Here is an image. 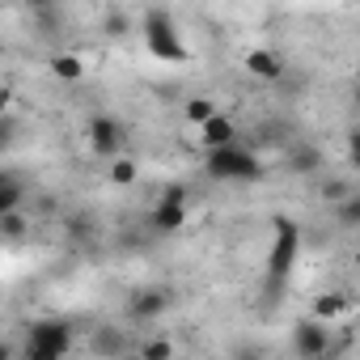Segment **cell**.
<instances>
[{
  "instance_id": "6da1fadb",
  "label": "cell",
  "mask_w": 360,
  "mask_h": 360,
  "mask_svg": "<svg viewBox=\"0 0 360 360\" xmlns=\"http://www.w3.org/2000/svg\"><path fill=\"white\" fill-rule=\"evenodd\" d=\"M204 174L217 183H259L263 178V161L255 157V148L246 144H221V148H204Z\"/></svg>"
},
{
  "instance_id": "7a4b0ae2",
  "label": "cell",
  "mask_w": 360,
  "mask_h": 360,
  "mask_svg": "<svg viewBox=\"0 0 360 360\" xmlns=\"http://www.w3.org/2000/svg\"><path fill=\"white\" fill-rule=\"evenodd\" d=\"M140 30H144V43H148V51H153L157 60H165V64H187V60H191L183 34H178V22H174L165 9H148L144 22H140Z\"/></svg>"
},
{
  "instance_id": "3957f363",
  "label": "cell",
  "mask_w": 360,
  "mask_h": 360,
  "mask_svg": "<svg viewBox=\"0 0 360 360\" xmlns=\"http://www.w3.org/2000/svg\"><path fill=\"white\" fill-rule=\"evenodd\" d=\"M68 347H72V326L56 322V318H43V322L30 326L22 352H26V360H60Z\"/></svg>"
},
{
  "instance_id": "277c9868",
  "label": "cell",
  "mask_w": 360,
  "mask_h": 360,
  "mask_svg": "<svg viewBox=\"0 0 360 360\" xmlns=\"http://www.w3.org/2000/svg\"><path fill=\"white\" fill-rule=\"evenodd\" d=\"M297 250H301V233H297L292 221L280 217V221H276V238H271V255H267V276H271V280H284V276L292 271Z\"/></svg>"
},
{
  "instance_id": "5b68a950",
  "label": "cell",
  "mask_w": 360,
  "mask_h": 360,
  "mask_svg": "<svg viewBox=\"0 0 360 360\" xmlns=\"http://www.w3.org/2000/svg\"><path fill=\"white\" fill-rule=\"evenodd\" d=\"M85 136H89V148H94V157H102V161H110V157H119L123 153V123L115 119V115H94L89 119V127H85Z\"/></svg>"
},
{
  "instance_id": "8992f818",
  "label": "cell",
  "mask_w": 360,
  "mask_h": 360,
  "mask_svg": "<svg viewBox=\"0 0 360 360\" xmlns=\"http://www.w3.org/2000/svg\"><path fill=\"white\" fill-rule=\"evenodd\" d=\"M169 305H174L169 288H136L127 297V318L131 322H157L161 314H169Z\"/></svg>"
},
{
  "instance_id": "52a82bcc",
  "label": "cell",
  "mask_w": 360,
  "mask_h": 360,
  "mask_svg": "<svg viewBox=\"0 0 360 360\" xmlns=\"http://www.w3.org/2000/svg\"><path fill=\"white\" fill-rule=\"evenodd\" d=\"M292 352L297 356H326L330 352V335H326V322L322 318H309V322H297L292 326Z\"/></svg>"
},
{
  "instance_id": "ba28073f",
  "label": "cell",
  "mask_w": 360,
  "mask_h": 360,
  "mask_svg": "<svg viewBox=\"0 0 360 360\" xmlns=\"http://www.w3.org/2000/svg\"><path fill=\"white\" fill-rule=\"evenodd\" d=\"M242 64H246V72H250L255 81H267V85H276V81L284 77V56L271 51V47H255V51H246Z\"/></svg>"
},
{
  "instance_id": "9c48e42d",
  "label": "cell",
  "mask_w": 360,
  "mask_h": 360,
  "mask_svg": "<svg viewBox=\"0 0 360 360\" xmlns=\"http://www.w3.org/2000/svg\"><path fill=\"white\" fill-rule=\"evenodd\" d=\"M233 140H238V119L217 110L208 123H200V144L204 148H221V144H233Z\"/></svg>"
},
{
  "instance_id": "30bf717a",
  "label": "cell",
  "mask_w": 360,
  "mask_h": 360,
  "mask_svg": "<svg viewBox=\"0 0 360 360\" xmlns=\"http://www.w3.org/2000/svg\"><path fill=\"white\" fill-rule=\"evenodd\" d=\"M148 225H153V233H178V229L187 225V204H178V200H161V204L153 208Z\"/></svg>"
},
{
  "instance_id": "8fae6325",
  "label": "cell",
  "mask_w": 360,
  "mask_h": 360,
  "mask_svg": "<svg viewBox=\"0 0 360 360\" xmlns=\"http://www.w3.org/2000/svg\"><path fill=\"white\" fill-rule=\"evenodd\" d=\"M347 305H352V297H347V292H318V297H314V318L335 322V318H343V314H347Z\"/></svg>"
},
{
  "instance_id": "7c38bea8",
  "label": "cell",
  "mask_w": 360,
  "mask_h": 360,
  "mask_svg": "<svg viewBox=\"0 0 360 360\" xmlns=\"http://www.w3.org/2000/svg\"><path fill=\"white\" fill-rule=\"evenodd\" d=\"M22 200H26V187H22V178H18L13 169H5V174H0V212H9V208H22Z\"/></svg>"
},
{
  "instance_id": "4fadbf2b",
  "label": "cell",
  "mask_w": 360,
  "mask_h": 360,
  "mask_svg": "<svg viewBox=\"0 0 360 360\" xmlns=\"http://www.w3.org/2000/svg\"><path fill=\"white\" fill-rule=\"evenodd\" d=\"M51 72H56L60 81L77 85V81L85 77V60H81V56H72V51H64V56H51Z\"/></svg>"
},
{
  "instance_id": "5bb4252c",
  "label": "cell",
  "mask_w": 360,
  "mask_h": 360,
  "mask_svg": "<svg viewBox=\"0 0 360 360\" xmlns=\"http://www.w3.org/2000/svg\"><path fill=\"white\" fill-rule=\"evenodd\" d=\"M140 178V161L136 157H110V183L115 187H131Z\"/></svg>"
},
{
  "instance_id": "9a60e30c",
  "label": "cell",
  "mask_w": 360,
  "mask_h": 360,
  "mask_svg": "<svg viewBox=\"0 0 360 360\" xmlns=\"http://www.w3.org/2000/svg\"><path fill=\"white\" fill-rule=\"evenodd\" d=\"M330 212H335V225H343V229H360V195H356V191H352L347 200L330 204Z\"/></svg>"
},
{
  "instance_id": "2e32d148",
  "label": "cell",
  "mask_w": 360,
  "mask_h": 360,
  "mask_svg": "<svg viewBox=\"0 0 360 360\" xmlns=\"http://www.w3.org/2000/svg\"><path fill=\"white\" fill-rule=\"evenodd\" d=\"M0 229H5L9 242H22V238L30 233V221H26L22 208H9V212H0Z\"/></svg>"
},
{
  "instance_id": "e0dca14e",
  "label": "cell",
  "mask_w": 360,
  "mask_h": 360,
  "mask_svg": "<svg viewBox=\"0 0 360 360\" xmlns=\"http://www.w3.org/2000/svg\"><path fill=\"white\" fill-rule=\"evenodd\" d=\"M94 352L119 356V352H127V343H123V335H119L115 326H102V330H94Z\"/></svg>"
},
{
  "instance_id": "ac0fdd59",
  "label": "cell",
  "mask_w": 360,
  "mask_h": 360,
  "mask_svg": "<svg viewBox=\"0 0 360 360\" xmlns=\"http://www.w3.org/2000/svg\"><path fill=\"white\" fill-rule=\"evenodd\" d=\"M183 115H187V123H195V127H200V123H208V119L217 115V102H212V98H191Z\"/></svg>"
},
{
  "instance_id": "d6986e66",
  "label": "cell",
  "mask_w": 360,
  "mask_h": 360,
  "mask_svg": "<svg viewBox=\"0 0 360 360\" xmlns=\"http://www.w3.org/2000/svg\"><path fill=\"white\" fill-rule=\"evenodd\" d=\"M318 165H322V153H318L314 144H301V148L292 153V169H297V174H314Z\"/></svg>"
},
{
  "instance_id": "ffe728a7",
  "label": "cell",
  "mask_w": 360,
  "mask_h": 360,
  "mask_svg": "<svg viewBox=\"0 0 360 360\" xmlns=\"http://www.w3.org/2000/svg\"><path fill=\"white\" fill-rule=\"evenodd\" d=\"M136 356H144V360H165V356H174V343H169V339H148V343L136 347Z\"/></svg>"
},
{
  "instance_id": "44dd1931",
  "label": "cell",
  "mask_w": 360,
  "mask_h": 360,
  "mask_svg": "<svg viewBox=\"0 0 360 360\" xmlns=\"http://www.w3.org/2000/svg\"><path fill=\"white\" fill-rule=\"evenodd\" d=\"M102 30H106L110 39H123V34H127V18H123V13H110V18L102 22Z\"/></svg>"
},
{
  "instance_id": "7402d4cb",
  "label": "cell",
  "mask_w": 360,
  "mask_h": 360,
  "mask_svg": "<svg viewBox=\"0 0 360 360\" xmlns=\"http://www.w3.org/2000/svg\"><path fill=\"white\" fill-rule=\"evenodd\" d=\"M68 233L72 238H89V212H72L68 217Z\"/></svg>"
},
{
  "instance_id": "603a6c76",
  "label": "cell",
  "mask_w": 360,
  "mask_h": 360,
  "mask_svg": "<svg viewBox=\"0 0 360 360\" xmlns=\"http://www.w3.org/2000/svg\"><path fill=\"white\" fill-rule=\"evenodd\" d=\"M347 195H352V191H347L343 183H322V200H326V204H339V200H347Z\"/></svg>"
},
{
  "instance_id": "cb8c5ba5",
  "label": "cell",
  "mask_w": 360,
  "mask_h": 360,
  "mask_svg": "<svg viewBox=\"0 0 360 360\" xmlns=\"http://www.w3.org/2000/svg\"><path fill=\"white\" fill-rule=\"evenodd\" d=\"M347 161H352V169L360 174V127H352V136H347Z\"/></svg>"
},
{
  "instance_id": "d4e9b609",
  "label": "cell",
  "mask_w": 360,
  "mask_h": 360,
  "mask_svg": "<svg viewBox=\"0 0 360 360\" xmlns=\"http://www.w3.org/2000/svg\"><path fill=\"white\" fill-rule=\"evenodd\" d=\"M161 200H178V204H187V187L183 183H174V187H165V195Z\"/></svg>"
},
{
  "instance_id": "484cf974",
  "label": "cell",
  "mask_w": 360,
  "mask_h": 360,
  "mask_svg": "<svg viewBox=\"0 0 360 360\" xmlns=\"http://www.w3.org/2000/svg\"><path fill=\"white\" fill-rule=\"evenodd\" d=\"M30 9H56V0H26Z\"/></svg>"
},
{
  "instance_id": "4316f807",
  "label": "cell",
  "mask_w": 360,
  "mask_h": 360,
  "mask_svg": "<svg viewBox=\"0 0 360 360\" xmlns=\"http://www.w3.org/2000/svg\"><path fill=\"white\" fill-rule=\"evenodd\" d=\"M356 106H360V85H356Z\"/></svg>"
},
{
  "instance_id": "83f0119b",
  "label": "cell",
  "mask_w": 360,
  "mask_h": 360,
  "mask_svg": "<svg viewBox=\"0 0 360 360\" xmlns=\"http://www.w3.org/2000/svg\"><path fill=\"white\" fill-rule=\"evenodd\" d=\"M356 85H360V68H356Z\"/></svg>"
}]
</instances>
